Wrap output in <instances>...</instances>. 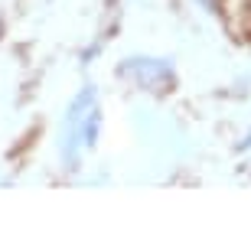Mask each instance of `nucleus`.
Returning <instances> with one entry per match:
<instances>
[{"label": "nucleus", "instance_id": "nucleus-1", "mask_svg": "<svg viewBox=\"0 0 251 251\" xmlns=\"http://www.w3.org/2000/svg\"><path fill=\"white\" fill-rule=\"evenodd\" d=\"M118 75L127 78V82H134L137 88H144V92H153V95H167V92H173V85H176L173 65H170L167 59H150V56L124 59Z\"/></svg>", "mask_w": 251, "mask_h": 251}, {"label": "nucleus", "instance_id": "nucleus-2", "mask_svg": "<svg viewBox=\"0 0 251 251\" xmlns=\"http://www.w3.org/2000/svg\"><path fill=\"white\" fill-rule=\"evenodd\" d=\"M98 101L95 95V85H85L82 92L75 95V101L69 104V114H65V127H62V163L65 170H78V157H82V124H85V114L88 108Z\"/></svg>", "mask_w": 251, "mask_h": 251}, {"label": "nucleus", "instance_id": "nucleus-3", "mask_svg": "<svg viewBox=\"0 0 251 251\" xmlns=\"http://www.w3.org/2000/svg\"><path fill=\"white\" fill-rule=\"evenodd\" d=\"M98 130H101V108L95 101L88 108V114H85V124H82V144L85 147H95L98 144Z\"/></svg>", "mask_w": 251, "mask_h": 251}]
</instances>
